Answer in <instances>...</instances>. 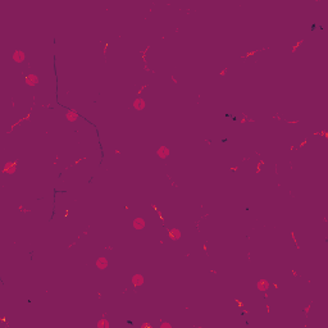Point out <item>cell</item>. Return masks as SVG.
Masks as SVG:
<instances>
[{"instance_id":"12","label":"cell","mask_w":328,"mask_h":328,"mask_svg":"<svg viewBox=\"0 0 328 328\" xmlns=\"http://www.w3.org/2000/svg\"><path fill=\"white\" fill-rule=\"evenodd\" d=\"M164 327L170 328V324H169V323H163V324H161V328H164Z\"/></svg>"},{"instance_id":"9","label":"cell","mask_w":328,"mask_h":328,"mask_svg":"<svg viewBox=\"0 0 328 328\" xmlns=\"http://www.w3.org/2000/svg\"><path fill=\"white\" fill-rule=\"evenodd\" d=\"M168 233H169V237L172 240H180L181 239V232L178 230H170Z\"/></svg>"},{"instance_id":"6","label":"cell","mask_w":328,"mask_h":328,"mask_svg":"<svg viewBox=\"0 0 328 328\" xmlns=\"http://www.w3.org/2000/svg\"><path fill=\"white\" fill-rule=\"evenodd\" d=\"M37 77L35 74H28L27 77H26V83L28 85V86H35V85L37 83Z\"/></svg>"},{"instance_id":"2","label":"cell","mask_w":328,"mask_h":328,"mask_svg":"<svg viewBox=\"0 0 328 328\" xmlns=\"http://www.w3.org/2000/svg\"><path fill=\"white\" fill-rule=\"evenodd\" d=\"M169 154H170L169 149L164 148V146H160L159 150H158V156H159L160 159H165V158H167V156H168Z\"/></svg>"},{"instance_id":"11","label":"cell","mask_w":328,"mask_h":328,"mask_svg":"<svg viewBox=\"0 0 328 328\" xmlns=\"http://www.w3.org/2000/svg\"><path fill=\"white\" fill-rule=\"evenodd\" d=\"M98 327H99V328H102V327L108 328V327H109V323H108V320H105V318H102V319H100V322L98 323Z\"/></svg>"},{"instance_id":"5","label":"cell","mask_w":328,"mask_h":328,"mask_svg":"<svg viewBox=\"0 0 328 328\" xmlns=\"http://www.w3.org/2000/svg\"><path fill=\"white\" fill-rule=\"evenodd\" d=\"M132 283H133L135 287H139L140 285L144 283V277L140 276V274H135V276L132 277Z\"/></svg>"},{"instance_id":"8","label":"cell","mask_w":328,"mask_h":328,"mask_svg":"<svg viewBox=\"0 0 328 328\" xmlns=\"http://www.w3.org/2000/svg\"><path fill=\"white\" fill-rule=\"evenodd\" d=\"M269 287V282L267 280H261L258 282V290L259 291H267V289Z\"/></svg>"},{"instance_id":"1","label":"cell","mask_w":328,"mask_h":328,"mask_svg":"<svg viewBox=\"0 0 328 328\" xmlns=\"http://www.w3.org/2000/svg\"><path fill=\"white\" fill-rule=\"evenodd\" d=\"M13 60H14L16 63H22L23 60H24V53H23V52H19V50L14 52V54H13Z\"/></svg>"},{"instance_id":"7","label":"cell","mask_w":328,"mask_h":328,"mask_svg":"<svg viewBox=\"0 0 328 328\" xmlns=\"http://www.w3.org/2000/svg\"><path fill=\"white\" fill-rule=\"evenodd\" d=\"M133 108L136 110H142L145 108V102L144 99H136L135 103H133Z\"/></svg>"},{"instance_id":"3","label":"cell","mask_w":328,"mask_h":328,"mask_svg":"<svg viewBox=\"0 0 328 328\" xmlns=\"http://www.w3.org/2000/svg\"><path fill=\"white\" fill-rule=\"evenodd\" d=\"M144 227H145V220H144L142 218H136V219L133 220V228H135V230L140 231V230H142Z\"/></svg>"},{"instance_id":"10","label":"cell","mask_w":328,"mask_h":328,"mask_svg":"<svg viewBox=\"0 0 328 328\" xmlns=\"http://www.w3.org/2000/svg\"><path fill=\"white\" fill-rule=\"evenodd\" d=\"M78 118V114L76 113V112H69V113H67V119L69 120V122H74L76 119Z\"/></svg>"},{"instance_id":"4","label":"cell","mask_w":328,"mask_h":328,"mask_svg":"<svg viewBox=\"0 0 328 328\" xmlns=\"http://www.w3.org/2000/svg\"><path fill=\"white\" fill-rule=\"evenodd\" d=\"M96 267L99 269H105L108 267V260L105 256H102V258H99L98 261H96Z\"/></svg>"}]
</instances>
